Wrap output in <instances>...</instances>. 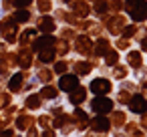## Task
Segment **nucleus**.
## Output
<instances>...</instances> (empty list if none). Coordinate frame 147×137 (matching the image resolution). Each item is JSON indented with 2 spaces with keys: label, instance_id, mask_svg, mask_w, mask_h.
<instances>
[{
  "label": "nucleus",
  "instance_id": "nucleus-1",
  "mask_svg": "<svg viewBox=\"0 0 147 137\" xmlns=\"http://www.w3.org/2000/svg\"><path fill=\"white\" fill-rule=\"evenodd\" d=\"M127 12L133 20H143L147 18V2L145 0H127Z\"/></svg>",
  "mask_w": 147,
  "mask_h": 137
},
{
  "label": "nucleus",
  "instance_id": "nucleus-2",
  "mask_svg": "<svg viewBox=\"0 0 147 137\" xmlns=\"http://www.w3.org/2000/svg\"><path fill=\"white\" fill-rule=\"evenodd\" d=\"M59 87H61L63 91H67V93H73L75 89H79V79H77L75 75H65V77H61Z\"/></svg>",
  "mask_w": 147,
  "mask_h": 137
},
{
  "label": "nucleus",
  "instance_id": "nucleus-3",
  "mask_svg": "<svg viewBox=\"0 0 147 137\" xmlns=\"http://www.w3.org/2000/svg\"><path fill=\"white\" fill-rule=\"evenodd\" d=\"M111 101L109 99H105V97H97L95 101H93V109L99 113V115H105V113H109L111 111Z\"/></svg>",
  "mask_w": 147,
  "mask_h": 137
},
{
  "label": "nucleus",
  "instance_id": "nucleus-4",
  "mask_svg": "<svg viewBox=\"0 0 147 137\" xmlns=\"http://www.w3.org/2000/svg\"><path fill=\"white\" fill-rule=\"evenodd\" d=\"M109 89H111V83L105 81V79H95V81L91 83V91H93L95 95H105Z\"/></svg>",
  "mask_w": 147,
  "mask_h": 137
},
{
  "label": "nucleus",
  "instance_id": "nucleus-5",
  "mask_svg": "<svg viewBox=\"0 0 147 137\" xmlns=\"http://www.w3.org/2000/svg\"><path fill=\"white\" fill-rule=\"evenodd\" d=\"M129 109H131L133 113H143V111L147 109V103H145V99H143L141 95H135V97L131 99V103H129Z\"/></svg>",
  "mask_w": 147,
  "mask_h": 137
},
{
  "label": "nucleus",
  "instance_id": "nucleus-6",
  "mask_svg": "<svg viewBox=\"0 0 147 137\" xmlns=\"http://www.w3.org/2000/svg\"><path fill=\"white\" fill-rule=\"evenodd\" d=\"M93 129H95V131H107V129H109V121H107L103 115H99V117L93 121Z\"/></svg>",
  "mask_w": 147,
  "mask_h": 137
},
{
  "label": "nucleus",
  "instance_id": "nucleus-7",
  "mask_svg": "<svg viewBox=\"0 0 147 137\" xmlns=\"http://www.w3.org/2000/svg\"><path fill=\"white\" fill-rule=\"evenodd\" d=\"M20 81H22V77H20V73H16V75L10 79V83H8V89H10V91H18Z\"/></svg>",
  "mask_w": 147,
  "mask_h": 137
},
{
  "label": "nucleus",
  "instance_id": "nucleus-8",
  "mask_svg": "<svg viewBox=\"0 0 147 137\" xmlns=\"http://www.w3.org/2000/svg\"><path fill=\"white\" fill-rule=\"evenodd\" d=\"M53 40H55L53 36H45V38H40V40L34 45V49H36V51H40V49H45V47H51V45H53Z\"/></svg>",
  "mask_w": 147,
  "mask_h": 137
},
{
  "label": "nucleus",
  "instance_id": "nucleus-9",
  "mask_svg": "<svg viewBox=\"0 0 147 137\" xmlns=\"http://www.w3.org/2000/svg\"><path fill=\"white\" fill-rule=\"evenodd\" d=\"M83 99H85V91H77V93L71 95V101H73V103H79V101H83Z\"/></svg>",
  "mask_w": 147,
  "mask_h": 137
},
{
  "label": "nucleus",
  "instance_id": "nucleus-10",
  "mask_svg": "<svg viewBox=\"0 0 147 137\" xmlns=\"http://www.w3.org/2000/svg\"><path fill=\"white\" fill-rule=\"evenodd\" d=\"M129 63H131V65H135V67H139V63H141L139 55H137V53H131V55H129Z\"/></svg>",
  "mask_w": 147,
  "mask_h": 137
},
{
  "label": "nucleus",
  "instance_id": "nucleus-11",
  "mask_svg": "<svg viewBox=\"0 0 147 137\" xmlns=\"http://www.w3.org/2000/svg\"><path fill=\"white\" fill-rule=\"evenodd\" d=\"M55 28V24H53V20H49V18H45L42 20V30H53Z\"/></svg>",
  "mask_w": 147,
  "mask_h": 137
},
{
  "label": "nucleus",
  "instance_id": "nucleus-12",
  "mask_svg": "<svg viewBox=\"0 0 147 137\" xmlns=\"http://www.w3.org/2000/svg\"><path fill=\"white\" fill-rule=\"evenodd\" d=\"M16 18L24 22V20H28V12H26V10H20V12H16Z\"/></svg>",
  "mask_w": 147,
  "mask_h": 137
},
{
  "label": "nucleus",
  "instance_id": "nucleus-13",
  "mask_svg": "<svg viewBox=\"0 0 147 137\" xmlns=\"http://www.w3.org/2000/svg\"><path fill=\"white\" fill-rule=\"evenodd\" d=\"M28 107H38V99L36 97H30L28 99Z\"/></svg>",
  "mask_w": 147,
  "mask_h": 137
},
{
  "label": "nucleus",
  "instance_id": "nucleus-14",
  "mask_svg": "<svg viewBox=\"0 0 147 137\" xmlns=\"http://www.w3.org/2000/svg\"><path fill=\"white\" fill-rule=\"evenodd\" d=\"M57 71H59V73L65 71V63H59V65H57Z\"/></svg>",
  "mask_w": 147,
  "mask_h": 137
},
{
  "label": "nucleus",
  "instance_id": "nucleus-15",
  "mask_svg": "<svg viewBox=\"0 0 147 137\" xmlns=\"http://www.w3.org/2000/svg\"><path fill=\"white\" fill-rule=\"evenodd\" d=\"M143 49H147V38H145V40H143Z\"/></svg>",
  "mask_w": 147,
  "mask_h": 137
}]
</instances>
